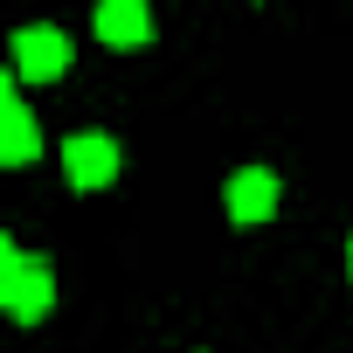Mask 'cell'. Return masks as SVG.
I'll list each match as a JSON object with an SVG mask.
<instances>
[{
	"instance_id": "1",
	"label": "cell",
	"mask_w": 353,
	"mask_h": 353,
	"mask_svg": "<svg viewBox=\"0 0 353 353\" xmlns=\"http://www.w3.org/2000/svg\"><path fill=\"white\" fill-rule=\"evenodd\" d=\"M49 298H56L49 263L28 256L14 236H0V305H8V319H14V325H35V319L49 312Z\"/></svg>"
},
{
	"instance_id": "2",
	"label": "cell",
	"mask_w": 353,
	"mask_h": 353,
	"mask_svg": "<svg viewBox=\"0 0 353 353\" xmlns=\"http://www.w3.org/2000/svg\"><path fill=\"white\" fill-rule=\"evenodd\" d=\"M63 173H70V188H111L118 181V145L104 139V132H77V139H63Z\"/></svg>"
},
{
	"instance_id": "3",
	"label": "cell",
	"mask_w": 353,
	"mask_h": 353,
	"mask_svg": "<svg viewBox=\"0 0 353 353\" xmlns=\"http://www.w3.org/2000/svg\"><path fill=\"white\" fill-rule=\"evenodd\" d=\"M63 70H70V35H63V28H21V35H14V77L56 83Z\"/></svg>"
},
{
	"instance_id": "4",
	"label": "cell",
	"mask_w": 353,
	"mask_h": 353,
	"mask_svg": "<svg viewBox=\"0 0 353 353\" xmlns=\"http://www.w3.org/2000/svg\"><path fill=\"white\" fill-rule=\"evenodd\" d=\"M97 42L104 49H145L152 42V14H145V0H97Z\"/></svg>"
},
{
	"instance_id": "5",
	"label": "cell",
	"mask_w": 353,
	"mask_h": 353,
	"mask_svg": "<svg viewBox=\"0 0 353 353\" xmlns=\"http://www.w3.org/2000/svg\"><path fill=\"white\" fill-rule=\"evenodd\" d=\"M42 152V139H35V118H28V104H21V90H14V77L0 83V159L8 166H28Z\"/></svg>"
},
{
	"instance_id": "6",
	"label": "cell",
	"mask_w": 353,
	"mask_h": 353,
	"mask_svg": "<svg viewBox=\"0 0 353 353\" xmlns=\"http://www.w3.org/2000/svg\"><path fill=\"white\" fill-rule=\"evenodd\" d=\"M270 215H277V173H263V166H243L236 181H229V222L256 229V222H270Z\"/></svg>"
},
{
	"instance_id": "7",
	"label": "cell",
	"mask_w": 353,
	"mask_h": 353,
	"mask_svg": "<svg viewBox=\"0 0 353 353\" xmlns=\"http://www.w3.org/2000/svg\"><path fill=\"white\" fill-rule=\"evenodd\" d=\"M346 277H353V243H346Z\"/></svg>"
}]
</instances>
